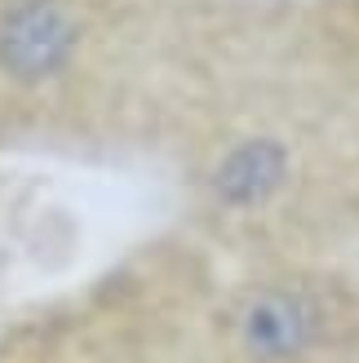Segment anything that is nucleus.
<instances>
[{"instance_id": "nucleus-1", "label": "nucleus", "mask_w": 359, "mask_h": 363, "mask_svg": "<svg viewBox=\"0 0 359 363\" xmlns=\"http://www.w3.org/2000/svg\"><path fill=\"white\" fill-rule=\"evenodd\" d=\"M165 0H0V129L58 133L98 106L155 45Z\"/></svg>"}]
</instances>
